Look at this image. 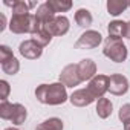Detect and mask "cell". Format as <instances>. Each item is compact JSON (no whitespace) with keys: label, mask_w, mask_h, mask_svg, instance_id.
<instances>
[{"label":"cell","mask_w":130,"mask_h":130,"mask_svg":"<svg viewBox=\"0 0 130 130\" xmlns=\"http://www.w3.org/2000/svg\"><path fill=\"white\" fill-rule=\"evenodd\" d=\"M103 54L115 63H122L127 58V47L122 43V40H115V38L107 37L104 41Z\"/></svg>","instance_id":"cell-3"},{"label":"cell","mask_w":130,"mask_h":130,"mask_svg":"<svg viewBox=\"0 0 130 130\" xmlns=\"http://www.w3.org/2000/svg\"><path fill=\"white\" fill-rule=\"evenodd\" d=\"M14 55H12V51L6 46V44H2L0 46V63H5V61H8L9 58H12Z\"/></svg>","instance_id":"cell-25"},{"label":"cell","mask_w":130,"mask_h":130,"mask_svg":"<svg viewBox=\"0 0 130 130\" xmlns=\"http://www.w3.org/2000/svg\"><path fill=\"white\" fill-rule=\"evenodd\" d=\"M125 37L130 40V22H127V32H125Z\"/></svg>","instance_id":"cell-28"},{"label":"cell","mask_w":130,"mask_h":130,"mask_svg":"<svg viewBox=\"0 0 130 130\" xmlns=\"http://www.w3.org/2000/svg\"><path fill=\"white\" fill-rule=\"evenodd\" d=\"M19 52H20L22 57H25V58H28V60H37V58L41 57L43 47L38 46L34 40H25V41L20 43Z\"/></svg>","instance_id":"cell-9"},{"label":"cell","mask_w":130,"mask_h":130,"mask_svg":"<svg viewBox=\"0 0 130 130\" xmlns=\"http://www.w3.org/2000/svg\"><path fill=\"white\" fill-rule=\"evenodd\" d=\"M0 20H2V25H0V32H2L6 28V17H5V14H0Z\"/></svg>","instance_id":"cell-27"},{"label":"cell","mask_w":130,"mask_h":130,"mask_svg":"<svg viewBox=\"0 0 130 130\" xmlns=\"http://www.w3.org/2000/svg\"><path fill=\"white\" fill-rule=\"evenodd\" d=\"M75 22L81 28H89L92 25V22H93V17H92V14H90L89 9L81 8V9H78L75 12Z\"/></svg>","instance_id":"cell-16"},{"label":"cell","mask_w":130,"mask_h":130,"mask_svg":"<svg viewBox=\"0 0 130 130\" xmlns=\"http://www.w3.org/2000/svg\"><path fill=\"white\" fill-rule=\"evenodd\" d=\"M47 5L52 8V11L57 12H68L72 8L71 0H47Z\"/></svg>","instance_id":"cell-19"},{"label":"cell","mask_w":130,"mask_h":130,"mask_svg":"<svg viewBox=\"0 0 130 130\" xmlns=\"http://www.w3.org/2000/svg\"><path fill=\"white\" fill-rule=\"evenodd\" d=\"M78 74L81 81H90L96 75V64L90 58H84L78 63Z\"/></svg>","instance_id":"cell-10"},{"label":"cell","mask_w":130,"mask_h":130,"mask_svg":"<svg viewBox=\"0 0 130 130\" xmlns=\"http://www.w3.org/2000/svg\"><path fill=\"white\" fill-rule=\"evenodd\" d=\"M35 98L41 104H49V106H60L69 100L66 86L60 81L52 84H40L35 89Z\"/></svg>","instance_id":"cell-1"},{"label":"cell","mask_w":130,"mask_h":130,"mask_svg":"<svg viewBox=\"0 0 130 130\" xmlns=\"http://www.w3.org/2000/svg\"><path fill=\"white\" fill-rule=\"evenodd\" d=\"M35 17H37L41 23H47V22H51V20L55 17V12H54L52 8L47 5V2H44V3H41V5L37 8Z\"/></svg>","instance_id":"cell-14"},{"label":"cell","mask_w":130,"mask_h":130,"mask_svg":"<svg viewBox=\"0 0 130 130\" xmlns=\"http://www.w3.org/2000/svg\"><path fill=\"white\" fill-rule=\"evenodd\" d=\"M41 26L44 28L46 32H49L51 35H64L71 25H69V19L64 17V15H55L51 22L47 23H41Z\"/></svg>","instance_id":"cell-5"},{"label":"cell","mask_w":130,"mask_h":130,"mask_svg":"<svg viewBox=\"0 0 130 130\" xmlns=\"http://www.w3.org/2000/svg\"><path fill=\"white\" fill-rule=\"evenodd\" d=\"M60 83H63L66 87H75L81 83L80 74H78V64H68L64 66L60 74Z\"/></svg>","instance_id":"cell-7"},{"label":"cell","mask_w":130,"mask_h":130,"mask_svg":"<svg viewBox=\"0 0 130 130\" xmlns=\"http://www.w3.org/2000/svg\"><path fill=\"white\" fill-rule=\"evenodd\" d=\"M90 95L95 98V100H100L104 96L106 92H109V77L107 75H103V74H96L90 81H89V86L86 87Z\"/></svg>","instance_id":"cell-4"},{"label":"cell","mask_w":130,"mask_h":130,"mask_svg":"<svg viewBox=\"0 0 130 130\" xmlns=\"http://www.w3.org/2000/svg\"><path fill=\"white\" fill-rule=\"evenodd\" d=\"M9 92H11L9 83L6 80H2V81H0V100H2V101H8Z\"/></svg>","instance_id":"cell-24"},{"label":"cell","mask_w":130,"mask_h":130,"mask_svg":"<svg viewBox=\"0 0 130 130\" xmlns=\"http://www.w3.org/2000/svg\"><path fill=\"white\" fill-rule=\"evenodd\" d=\"M41 28V22L35 17V14L28 15H12L9 22V29L14 34H34Z\"/></svg>","instance_id":"cell-2"},{"label":"cell","mask_w":130,"mask_h":130,"mask_svg":"<svg viewBox=\"0 0 130 130\" xmlns=\"http://www.w3.org/2000/svg\"><path fill=\"white\" fill-rule=\"evenodd\" d=\"M69 101L72 103V106H77V107H86L89 104H92L95 101V98L90 95V92L87 89H78L75 90L71 96H69Z\"/></svg>","instance_id":"cell-11"},{"label":"cell","mask_w":130,"mask_h":130,"mask_svg":"<svg viewBox=\"0 0 130 130\" xmlns=\"http://www.w3.org/2000/svg\"><path fill=\"white\" fill-rule=\"evenodd\" d=\"M35 130H63V121L60 118H49L38 124Z\"/></svg>","instance_id":"cell-20"},{"label":"cell","mask_w":130,"mask_h":130,"mask_svg":"<svg viewBox=\"0 0 130 130\" xmlns=\"http://www.w3.org/2000/svg\"><path fill=\"white\" fill-rule=\"evenodd\" d=\"M12 8V15H28L31 8H29V2H23V0H15L11 5Z\"/></svg>","instance_id":"cell-22"},{"label":"cell","mask_w":130,"mask_h":130,"mask_svg":"<svg viewBox=\"0 0 130 130\" xmlns=\"http://www.w3.org/2000/svg\"><path fill=\"white\" fill-rule=\"evenodd\" d=\"M107 32H109V37L110 38H115V40H121L122 37H125V32H127V23L121 22V20H113L109 23L107 26Z\"/></svg>","instance_id":"cell-12"},{"label":"cell","mask_w":130,"mask_h":130,"mask_svg":"<svg viewBox=\"0 0 130 130\" xmlns=\"http://www.w3.org/2000/svg\"><path fill=\"white\" fill-rule=\"evenodd\" d=\"M128 90V80L121 74H113L109 77V92L112 95L121 96Z\"/></svg>","instance_id":"cell-8"},{"label":"cell","mask_w":130,"mask_h":130,"mask_svg":"<svg viewBox=\"0 0 130 130\" xmlns=\"http://www.w3.org/2000/svg\"><path fill=\"white\" fill-rule=\"evenodd\" d=\"M112 110H113V104L110 103V100L107 98H100L96 101V115L101 118V119H106L112 115Z\"/></svg>","instance_id":"cell-13"},{"label":"cell","mask_w":130,"mask_h":130,"mask_svg":"<svg viewBox=\"0 0 130 130\" xmlns=\"http://www.w3.org/2000/svg\"><path fill=\"white\" fill-rule=\"evenodd\" d=\"M5 130H19V128H14V127H8V128H5Z\"/></svg>","instance_id":"cell-30"},{"label":"cell","mask_w":130,"mask_h":130,"mask_svg":"<svg viewBox=\"0 0 130 130\" xmlns=\"http://www.w3.org/2000/svg\"><path fill=\"white\" fill-rule=\"evenodd\" d=\"M124 130H130V119L124 122Z\"/></svg>","instance_id":"cell-29"},{"label":"cell","mask_w":130,"mask_h":130,"mask_svg":"<svg viewBox=\"0 0 130 130\" xmlns=\"http://www.w3.org/2000/svg\"><path fill=\"white\" fill-rule=\"evenodd\" d=\"M103 41V35L98 31L89 29L84 34L80 35V38L75 41V49H93Z\"/></svg>","instance_id":"cell-6"},{"label":"cell","mask_w":130,"mask_h":130,"mask_svg":"<svg viewBox=\"0 0 130 130\" xmlns=\"http://www.w3.org/2000/svg\"><path fill=\"white\" fill-rule=\"evenodd\" d=\"M2 71H3L5 74H8V75H15V74L20 71V63H19V60H17L15 57H12V58H9L8 61L2 63Z\"/></svg>","instance_id":"cell-21"},{"label":"cell","mask_w":130,"mask_h":130,"mask_svg":"<svg viewBox=\"0 0 130 130\" xmlns=\"http://www.w3.org/2000/svg\"><path fill=\"white\" fill-rule=\"evenodd\" d=\"M14 110H15V104L9 103V101H2L0 103V116L3 119H9L12 118L14 115Z\"/></svg>","instance_id":"cell-23"},{"label":"cell","mask_w":130,"mask_h":130,"mask_svg":"<svg viewBox=\"0 0 130 130\" xmlns=\"http://www.w3.org/2000/svg\"><path fill=\"white\" fill-rule=\"evenodd\" d=\"M128 8H130V3H128Z\"/></svg>","instance_id":"cell-31"},{"label":"cell","mask_w":130,"mask_h":130,"mask_svg":"<svg viewBox=\"0 0 130 130\" xmlns=\"http://www.w3.org/2000/svg\"><path fill=\"white\" fill-rule=\"evenodd\" d=\"M118 116H119V119H121L122 122L128 121V119H130V104H122L121 109H119Z\"/></svg>","instance_id":"cell-26"},{"label":"cell","mask_w":130,"mask_h":130,"mask_svg":"<svg viewBox=\"0 0 130 130\" xmlns=\"http://www.w3.org/2000/svg\"><path fill=\"white\" fill-rule=\"evenodd\" d=\"M127 8H128V3L124 2V0H109L107 2V12L113 17L122 14Z\"/></svg>","instance_id":"cell-15"},{"label":"cell","mask_w":130,"mask_h":130,"mask_svg":"<svg viewBox=\"0 0 130 130\" xmlns=\"http://www.w3.org/2000/svg\"><path fill=\"white\" fill-rule=\"evenodd\" d=\"M31 40H34L38 46H41V47H44V46H47L49 43H51V40H52V35L49 34V32H46L44 31V28L41 26L37 32H34L32 34V38Z\"/></svg>","instance_id":"cell-18"},{"label":"cell","mask_w":130,"mask_h":130,"mask_svg":"<svg viewBox=\"0 0 130 130\" xmlns=\"http://www.w3.org/2000/svg\"><path fill=\"white\" fill-rule=\"evenodd\" d=\"M26 116H28L26 107L23 104H20V103H15V110H14V115L11 118V122L14 125H22L26 121Z\"/></svg>","instance_id":"cell-17"}]
</instances>
